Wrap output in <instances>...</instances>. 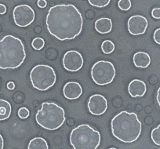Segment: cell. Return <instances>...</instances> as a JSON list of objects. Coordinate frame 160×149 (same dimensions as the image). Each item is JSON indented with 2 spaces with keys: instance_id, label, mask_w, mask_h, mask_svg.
Wrapping results in <instances>:
<instances>
[{
  "instance_id": "cell-24",
  "label": "cell",
  "mask_w": 160,
  "mask_h": 149,
  "mask_svg": "<svg viewBox=\"0 0 160 149\" xmlns=\"http://www.w3.org/2000/svg\"><path fill=\"white\" fill-rule=\"evenodd\" d=\"M154 40L156 43L160 45V28L156 29L154 32Z\"/></svg>"
},
{
  "instance_id": "cell-15",
  "label": "cell",
  "mask_w": 160,
  "mask_h": 149,
  "mask_svg": "<svg viewBox=\"0 0 160 149\" xmlns=\"http://www.w3.org/2000/svg\"><path fill=\"white\" fill-rule=\"evenodd\" d=\"M112 22L110 18L102 17L95 22V29L101 34H107L112 31Z\"/></svg>"
},
{
  "instance_id": "cell-8",
  "label": "cell",
  "mask_w": 160,
  "mask_h": 149,
  "mask_svg": "<svg viewBox=\"0 0 160 149\" xmlns=\"http://www.w3.org/2000/svg\"><path fill=\"white\" fill-rule=\"evenodd\" d=\"M13 20L19 27H27L35 20V12L28 5H19L13 10Z\"/></svg>"
},
{
  "instance_id": "cell-30",
  "label": "cell",
  "mask_w": 160,
  "mask_h": 149,
  "mask_svg": "<svg viewBox=\"0 0 160 149\" xmlns=\"http://www.w3.org/2000/svg\"><path fill=\"white\" fill-rule=\"evenodd\" d=\"M157 101H158V105L160 107V87L158 90V92H157Z\"/></svg>"
},
{
  "instance_id": "cell-16",
  "label": "cell",
  "mask_w": 160,
  "mask_h": 149,
  "mask_svg": "<svg viewBox=\"0 0 160 149\" xmlns=\"http://www.w3.org/2000/svg\"><path fill=\"white\" fill-rule=\"evenodd\" d=\"M11 104L7 101L0 99V121L10 118L11 115Z\"/></svg>"
},
{
  "instance_id": "cell-26",
  "label": "cell",
  "mask_w": 160,
  "mask_h": 149,
  "mask_svg": "<svg viewBox=\"0 0 160 149\" xmlns=\"http://www.w3.org/2000/svg\"><path fill=\"white\" fill-rule=\"evenodd\" d=\"M37 4H38V6L40 8H45L47 5V2L46 0H38Z\"/></svg>"
},
{
  "instance_id": "cell-1",
  "label": "cell",
  "mask_w": 160,
  "mask_h": 149,
  "mask_svg": "<svg viewBox=\"0 0 160 149\" xmlns=\"http://www.w3.org/2000/svg\"><path fill=\"white\" fill-rule=\"evenodd\" d=\"M82 14L72 4L56 5L49 10L47 30L59 40L75 39L82 32Z\"/></svg>"
},
{
  "instance_id": "cell-29",
  "label": "cell",
  "mask_w": 160,
  "mask_h": 149,
  "mask_svg": "<svg viewBox=\"0 0 160 149\" xmlns=\"http://www.w3.org/2000/svg\"><path fill=\"white\" fill-rule=\"evenodd\" d=\"M4 147V140L2 138V135L0 134V149H3Z\"/></svg>"
},
{
  "instance_id": "cell-23",
  "label": "cell",
  "mask_w": 160,
  "mask_h": 149,
  "mask_svg": "<svg viewBox=\"0 0 160 149\" xmlns=\"http://www.w3.org/2000/svg\"><path fill=\"white\" fill-rule=\"evenodd\" d=\"M18 116H19L21 119H27L28 118V116H30V112L28 108L26 107H21V108L18 110Z\"/></svg>"
},
{
  "instance_id": "cell-2",
  "label": "cell",
  "mask_w": 160,
  "mask_h": 149,
  "mask_svg": "<svg viewBox=\"0 0 160 149\" xmlns=\"http://www.w3.org/2000/svg\"><path fill=\"white\" fill-rule=\"evenodd\" d=\"M113 136L124 143H133L138 139L141 133V122L134 112L122 111L112 120Z\"/></svg>"
},
{
  "instance_id": "cell-3",
  "label": "cell",
  "mask_w": 160,
  "mask_h": 149,
  "mask_svg": "<svg viewBox=\"0 0 160 149\" xmlns=\"http://www.w3.org/2000/svg\"><path fill=\"white\" fill-rule=\"evenodd\" d=\"M25 57V50L21 39L6 35L0 40V68H17L23 64Z\"/></svg>"
},
{
  "instance_id": "cell-13",
  "label": "cell",
  "mask_w": 160,
  "mask_h": 149,
  "mask_svg": "<svg viewBox=\"0 0 160 149\" xmlns=\"http://www.w3.org/2000/svg\"><path fill=\"white\" fill-rule=\"evenodd\" d=\"M147 87L144 81L140 79H133L130 82L128 87V91L132 97H143L146 93Z\"/></svg>"
},
{
  "instance_id": "cell-6",
  "label": "cell",
  "mask_w": 160,
  "mask_h": 149,
  "mask_svg": "<svg viewBox=\"0 0 160 149\" xmlns=\"http://www.w3.org/2000/svg\"><path fill=\"white\" fill-rule=\"evenodd\" d=\"M30 80L34 88L45 91L55 84L56 73L50 66L38 64L31 71Z\"/></svg>"
},
{
  "instance_id": "cell-19",
  "label": "cell",
  "mask_w": 160,
  "mask_h": 149,
  "mask_svg": "<svg viewBox=\"0 0 160 149\" xmlns=\"http://www.w3.org/2000/svg\"><path fill=\"white\" fill-rule=\"evenodd\" d=\"M151 137H152L153 142L156 145L160 146V125H158V127H156V128L152 130V133H151Z\"/></svg>"
},
{
  "instance_id": "cell-25",
  "label": "cell",
  "mask_w": 160,
  "mask_h": 149,
  "mask_svg": "<svg viewBox=\"0 0 160 149\" xmlns=\"http://www.w3.org/2000/svg\"><path fill=\"white\" fill-rule=\"evenodd\" d=\"M152 15L155 19H160V8H155L152 10Z\"/></svg>"
},
{
  "instance_id": "cell-14",
  "label": "cell",
  "mask_w": 160,
  "mask_h": 149,
  "mask_svg": "<svg viewBox=\"0 0 160 149\" xmlns=\"http://www.w3.org/2000/svg\"><path fill=\"white\" fill-rule=\"evenodd\" d=\"M133 63L137 67L146 68L151 63L150 56L144 52H138L133 55Z\"/></svg>"
},
{
  "instance_id": "cell-7",
  "label": "cell",
  "mask_w": 160,
  "mask_h": 149,
  "mask_svg": "<svg viewBox=\"0 0 160 149\" xmlns=\"http://www.w3.org/2000/svg\"><path fill=\"white\" fill-rule=\"evenodd\" d=\"M91 76L93 82L98 85H108L111 83L115 78V68L110 61H98L91 68Z\"/></svg>"
},
{
  "instance_id": "cell-21",
  "label": "cell",
  "mask_w": 160,
  "mask_h": 149,
  "mask_svg": "<svg viewBox=\"0 0 160 149\" xmlns=\"http://www.w3.org/2000/svg\"><path fill=\"white\" fill-rule=\"evenodd\" d=\"M88 2L93 7H104L110 3L111 0H88Z\"/></svg>"
},
{
  "instance_id": "cell-5",
  "label": "cell",
  "mask_w": 160,
  "mask_h": 149,
  "mask_svg": "<svg viewBox=\"0 0 160 149\" xmlns=\"http://www.w3.org/2000/svg\"><path fill=\"white\" fill-rule=\"evenodd\" d=\"M70 143L74 149H97L101 143V134L88 124H82L72 130Z\"/></svg>"
},
{
  "instance_id": "cell-28",
  "label": "cell",
  "mask_w": 160,
  "mask_h": 149,
  "mask_svg": "<svg viewBox=\"0 0 160 149\" xmlns=\"http://www.w3.org/2000/svg\"><path fill=\"white\" fill-rule=\"evenodd\" d=\"M7 88H8L9 90H14V88H15L14 82H9L8 83H7Z\"/></svg>"
},
{
  "instance_id": "cell-9",
  "label": "cell",
  "mask_w": 160,
  "mask_h": 149,
  "mask_svg": "<svg viewBox=\"0 0 160 149\" xmlns=\"http://www.w3.org/2000/svg\"><path fill=\"white\" fill-rule=\"evenodd\" d=\"M62 61L64 67L69 72H77L83 65V58L76 50H69L65 53Z\"/></svg>"
},
{
  "instance_id": "cell-31",
  "label": "cell",
  "mask_w": 160,
  "mask_h": 149,
  "mask_svg": "<svg viewBox=\"0 0 160 149\" xmlns=\"http://www.w3.org/2000/svg\"><path fill=\"white\" fill-rule=\"evenodd\" d=\"M108 149H117V148H115V147H111V148H108Z\"/></svg>"
},
{
  "instance_id": "cell-17",
  "label": "cell",
  "mask_w": 160,
  "mask_h": 149,
  "mask_svg": "<svg viewBox=\"0 0 160 149\" xmlns=\"http://www.w3.org/2000/svg\"><path fill=\"white\" fill-rule=\"evenodd\" d=\"M28 149H49V145L42 137H35L30 141Z\"/></svg>"
},
{
  "instance_id": "cell-10",
  "label": "cell",
  "mask_w": 160,
  "mask_h": 149,
  "mask_svg": "<svg viewBox=\"0 0 160 149\" xmlns=\"http://www.w3.org/2000/svg\"><path fill=\"white\" fill-rule=\"evenodd\" d=\"M87 106L91 114L101 116L108 109L107 99L101 94H94L90 97Z\"/></svg>"
},
{
  "instance_id": "cell-12",
  "label": "cell",
  "mask_w": 160,
  "mask_h": 149,
  "mask_svg": "<svg viewBox=\"0 0 160 149\" xmlns=\"http://www.w3.org/2000/svg\"><path fill=\"white\" fill-rule=\"evenodd\" d=\"M63 93L67 99L75 100L82 95V89L78 82H69L64 85Z\"/></svg>"
},
{
  "instance_id": "cell-4",
  "label": "cell",
  "mask_w": 160,
  "mask_h": 149,
  "mask_svg": "<svg viewBox=\"0 0 160 149\" xmlns=\"http://www.w3.org/2000/svg\"><path fill=\"white\" fill-rule=\"evenodd\" d=\"M36 122L48 130L59 129L65 121L64 109L55 103H42V107L35 116Z\"/></svg>"
},
{
  "instance_id": "cell-11",
  "label": "cell",
  "mask_w": 160,
  "mask_h": 149,
  "mask_svg": "<svg viewBox=\"0 0 160 149\" xmlns=\"http://www.w3.org/2000/svg\"><path fill=\"white\" fill-rule=\"evenodd\" d=\"M148 27V21L144 17L141 15L132 16L128 21V30L131 35H142L146 32Z\"/></svg>"
},
{
  "instance_id": "cell-18",
  "label": "cell",
  "mask_w": 160,
  "mask_h": 149,
  "mask_svg": "<svg viewBox=\"0 0 160 149\" xmlns=\"http://www.w3.org/2000/svg\"><path fill=\"white\" fill-rule=\"evenodd\" d=\"M101 49L104 53L105 54H110L115 50V45L113 42L110 40H105L101 44Z\"/></svg>"
},
{
  "instance_id": "cell-20",
  "label": "cell",
  "mask_w": 160,
  "mask_h": 149,
  "mask_svg": "<svg viewBox=\"0 0 160 149\" xmlns=\"http://www.w3.org/2000/svg\"><path fill=\"white\" fill-rule=\"evenodd\" d=\"M32 46L36 50H42L44 47V46H45V41L42 38L38 37V38H35V39H33L32 42Z\"/></svg>"
},
{
  "instance_id": "cell-22",
  "label": "cell",
  "mask_w": 160,
  "mask_h": 149,
  "mask_svg": "<svg viewBox=\"0 0 160 149\" xmlns=\"http://www.w3.org/2000/svg\"><path fill=\"white\" fill-rule=\"evenodd\" d=\"M118 8L123 11H127L131 7V2L130 0H119L118 2Z\"/></svg>"
},
{
  "instance_id": "cell-27",
  "label": "cell",
  "mask_w": 160,
  "mask_h": 149,
  "mask_svg": "<svg viewBox=\"0 0 160 149\" xmlns=\"http://www.w3.org/2000/svg\"><path fill=\"white\" fill-rule=\"evenodd\" d=\"M7 12V7L3 4H0V14H4Z\"/></svg>"
}]
</instances>
